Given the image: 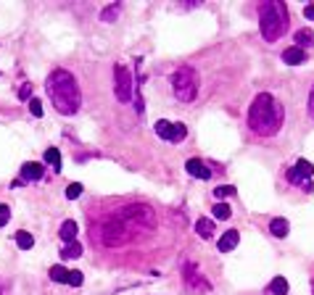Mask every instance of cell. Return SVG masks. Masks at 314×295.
I'll list each match as a JSON object with an SVG mask.
<instances>
[{"mask_svg":"<svg viewBox=\"0 0 314 295\" xmlns=\"http://www.w3.org/2000/svg\"><path fill=\"white\" fill-rule=\"evenodd\" d=\"M283 119H285L283 103L275 95H270V92L256 95L251 108H248V127H251V132L259 135V137L277 135L283 127Z\"/></svg>","mask_w":314,"mask_h":295,"instance_id":"6da1fadb","label":"cell"},{"mask_svg":"<svg viewBox=\"0 0 314 295\" xmlns=\"http://www.w3.org/2000/svg\"><path fill=\"white\" fill-rule=\"evenodd\" d=\"M45 90L53 100V106L58 114L63 116H71L79 111V103H82V95H79V85L74 79V74L66 71V69H55L48 82H45Z\"/></svg>","mask_w":314,"mask_h":295,"instance_id":"7a4b0ae2","label":"cell"},{"mask_svg":"<svg viewBox=\"0 0 314 295\" xmlns=\"http://www.w3.org/2000/svg\"><path fill=\"white\" fill-rule=\"evenodd\" d=\"M259 29H262L264 42H277L288 29V8L283 0H270L259 11Z\"/></svg>","mask_w":314,"mask_h":295,"instance_id":"3957f363","label":"cell"},{"mask_svg":"<svg viewBox=\"0 0 314 295\" xmlns=\"http://www.w3.org/2000/svg\"><path fill=\"white\" fill-rule=\"evenodd\" d=\"M172 92H174L177 100H182V103H193V100H196L198 79H196V71H193L190 66H180L172 74Z\"/></svg>","mask_w":314,"mask_h":295,"instance_id":"277c9868","label":"cell"},{"mask_svg":"<svg viewBox=\"0 0 314 295\" xmlns=\"http://www.w3.org/2000/svg\"><path fill=\"white\" fill-rule=\"evenodd\" d=\"M98 237L106 248H119V245H124V243L132 240V232H129V229L124 227V221L114 214V216L103 219V224H100V229H98Z\"/></svg>","mask_w":314,"mask_h":295,"instance_id":"5b68a950","label":"cell"},{"mask_svg":"<svg viewBox=\"0 0 314 295\" xmlns=\"http://www.w3.org/2000/svg\"><path fill=\"white\" fill-rule=\"evenodd\" d=\"M114 92L122 103H127L132 98V77H129V69L122 66V63L114 66Z\"/></svg>","mask_w":314,"mask_h":295,"instance_id":"8992f818","label":"cell"},{"mask_svg":"<svg viewBox=\"0 0 314 295\" xmlns=\"http://www.w3.org/2000/svg\"><path fill=\"white\" fill-rule=\"evenodd\" d=\"M312 174H314V166H312L307 158H301V161L288 171V182H293V184H307Z\"/></svg>","mask_w":314,"mask_h":295,"instance_id":"52a82bcc","label":"cell"},{"mask_svg":"<svg viewBox=\"0 0 314 295\" xmlns=\"http://www.w3.org/2000/svg\"><path fill=\"white\" fill-rule=\"evenodd\" d=\"M185 282H188V288L196 290V293H209L211 290V285L196 272V266H193V264L185 266Z\"/></svg>","mask_w":314,"mask_h":295,"instance_id":"ba28073f","label":"cell"},{"mask_svg":"<svg viewBox=\"0 0 314 295\" xmlns=\"http://www.w3.org/2000/svg\"><path fill=\"white\" fill-rule=\"evenodd\" d=\"M42 174H45V166L42 163H37V161H26L24 166H21V179L24 184L26 182H37V179H42Z\"/></svg>","mask_w":314,"mask_h":295,"instance_id":"9c48e42d","label":"cell"},{"mask_svg":"<svg viewBox=\"0 0 314 295\" xmlns=\"http://www.w3.org/2000/svg\"><path fill=\"white\" fill-rule=\"evenodd\" d=\"M185 169H188V174H190V177H196V179H209L211 177V169L201 158H190L188 163H185Z\"/></svg>","mask_w":314,"mask_h":295,"instance_id":"30bf717a","label":"cell"},{"mask_svg":"<svg viewBox=\"0 0 314 295\" xmlns=\"http://www.w3.org/2000/svg\"><path fill=\"white\" fill-rule=\"evenodd\" d=\"M238 243H240V232H238V229H227V232L219 237V243H217V245H219V251H222V253H230Z\"/></svg>","mask_w":314,"mask_h":295,"instance_id":"8fae6325","label":"cell"},{"mask_svg":"<svg viewBox=\"0 0 314 295\" xmlns=\"http://www.w3.org/2000/svg\"><path fill=\"white\" fill-rule=\"evenodd\" d=\"M283 61L288 63V66H299V63H304L307 61V53H304L299 45H291V48H285V53H283Z\"/></svg>","mask_w":314,"mask_h":295,"instance_id":"7c38bea8","label":"cell"},{"mask_svg":"<svg viewBox=\"0 0 314 295\" xmlns=\"http://www.w3.org/2000/svg\"><path fill=\"white\" fill-rule=\"evenodd\" d=\"M77 232H79V227H77V221H74V219H66L61 224V229H58L61 240H66V243H74V240H77Z\"/></svg>","mask_w":314,"mask_h":295,"instance_id":"4fadbf2b","label":"cell"},{"mask_svg":"<svg viewBox=\"0 0 314 295\" xmlns=\"http://www.w3.org/2000/svg\"><path fill=\"white\" fill-rule=\"evenodd\" d=\"M196 232H198V237L209 240L211 235H214V221H211V219H198L196 221Z\"/></svg>","mask_w":314,"mask_h":295,"instance_id":"5bb4252c","label":"cell"},{"mask_svg":"<svg viewBox=\"0 0 314 295\" xmlns=\"http://www.w3.org/2000/svg\"><path fill=\"white\" fill-rule=\"evenodd\" d=\"M288 229H291V224H288L285 219H280V216L270 221V232H272L275 237H285V235H288Z\"/></svg>","mask_w":314,"mask_h":295,"instance_id":"9a60e30c","label":"cell"},{"mask_svg":"<svg viewBox=\"0 0 314 295\" xmlns=\"http://www.w3.org/2000/svg\"><path fill=\"white\" fill-rule=\"evenodd\" d=\"M82 256V245L74 240V243H66L63 245V251H61V258L63 261H71V258H79Z\"/></svg>","mask_w":314,"mask_h":295,"instance_id":"2e32d148","label":"cell"},{"mask_svg":"<svg viewBox=\"0 0 314 295\" xmlns=\"http://www.w3.org/2000/svg\"><path fill=\"white\" fill-rule=\"evenodd\" d=\"M45 163H50L53 171H61V153H58V148H48V150H45Z\"/></svg>","mask_w":314,"mask_h":295,"instance_id":"e0dca14e","label":"cell"},{"mask_svg":"<svg viewBox=\"0 0 314 295\" xmlns=\"http://www.w3.org/2000/svg\"><path fill=\"white\" fill-rule=\"evenodd\" d=\"M296 45H299L301 50H304V45H307V48L314 45V32L312 29H299V32H296Z\"/></svg>","mask_w":314,"mask_h":295,"instance_id":"ac0fdd59","label":"cell"},{"mask_svg":"<svg viewBox=\"0 0 314 295\" xmlns=\"http://www.w3.org/2000/svg\"><path fill=\"white\" fill-rule=\"evenodd\" d=\"M270 293L272 295H288V282H285V277H275L270 282Z\"/></svg>","mask_w":314,"mask_h":295,"instance_id":"d6986e66","label":"cell"},{"mask_svg":"<svg viewBox=\"0 0 314 295\" xmlns=\"http://www.w3.org/2000/svg\"><path fill=\"white\" fill-rule=\"evenodd\" d=\"M185 137H188V127H185V124H172L169 140H172V143H182Z\"/></svg>","mask_w":314,"mask_h":295,"instance_id":"ffe728a7","label":"cell"},{"mask_svg":"<svg viewBox=\"0 0 314 295\" xmlns=\"http://www.w3.org/2000/svg\"><path fill=\"white\" fill-rule=\"evenodd\" d=\"M16 245L21 248V251H29V248L34 245V237L29 232H16Z\"/></svg>","mask_w":314,"mask_h":295,"instance_id":"44dd1931","label":"cell"},{"mask_svg":"<svg viewBox=\"0 0 314 295\" xmlns=\"http://www.w3.org/2000/svg\"><path fill=\"white\" fill-rule=\"evenodd\" d=\"M211 211H214V219H230V216H233V208H230L227 203H217Z\"/></svg>","mask_w":314,"mask_h":295,"instance_id":"7402d4cb","label":"cell"},{"mask_svg":"<svg viewBox=\"0 0 314 295\" xmlns=\"http://www.w3.org/2000/svg\"><path fill=\"white\" fill-rule=\"evenodd\" d=\"M50 280L53 282H66L69 280V269H63V266H53V269H50Z\"/></svg>","mask_w":314,"mask_h":295,"instance_id":"603a6c76","label":"cell"},{"mask_svg":"<svg viewBox=\"0 0 314 295\" xmlns=\"http://www.w3.org/2000/svg\"><path fill=\"white\" fill-rule=\"evenodd\" d=\"M169 129H172V124L166 122V119H159V122H156V135L164 137V140H169Z\"/></svg>","mask_w":314,"mask_h":295,"instance_id":"cb8c5ba5","label":"cell"},{"mask_svg":"<svg viewBox=\"0 0 314 295\" xmlns=\"http://www.w3.org/2000/svg\"><path fill=\"white\" fill-rule=\"evenodd\" d=\"M116 13H119V5L114 3V5H108V8H103V13H100V21H114V18H116Z\"/></svg>","mask_w":314,"mask_h":295,"instance_id":"d4e9b609","label":"cell"},{"mask_svg":"<svg viewBox=\"0 0 314 295\" xmlns=\"http://www.w3.org/2000/svg\"><path fill=\"white\" fill-rule=\"evenodd\" d=\"M214 195L222 200V198H230V195H235V187L233 184H219V187L214 190Z\"/></svg>","mask_w":314,"mask_h":295,"instance_id":"484cf974","label":"cell"},{"mask_svg":"<svg viewBox=\"0 0 314 295\" xmlns=\"http://www.w3.org/2000/svg\"><path fill=\"white\" fill-rule=\"evenodd\" d=\"M79 195H82V184L79 182H71L69 187H66V198L74 200V198H79Z\"/></svg>","mask_w":314,"mask_h":295,"instance_id":"4316f807","label":"cell"},{"mask_svg":"<svg viewBox=\"0 0 314 295\" xmlns=\"http://www.w3.org/2000/svg\"><path fill=\"white\" fill-rule=\"evenodd\" d=\"M82 282H85V277H82V272H69V280H66V285H71V288H79Z\"/></svg>","mask_w":314,"mask_h":295,"instance_id":"83f0119b","label":"cell"},{"mask_svg":"<svg viewBox=\"0 0 314 295\" xmlns=\"http://www.w3.org/2000/svg\"><path fill=\"white\" fill-rule=\"evenodd\" d=\"M29 111H32V116L40 119V116H42V103H40L37 98H32V100H29Z\"/></svg>","mask_w":314,"mask_h":295,"instance_id":"f1b7e54d","label":"cell"},{"mask_svg":"<svg viewBox=\"0 0 314 295\" xmlns=\"http://www.w3.org/2000/svg\"><path fill=\"white\" fill-rule=\"evenodd\" d=\"M8 219H11V208L0 203V227H5V224H8Z\"/></svg>","mask_w":314,"mask_h":295,"instance_id":"f546056e","label":"cell"},{"mask_svg":"<svg viewBox=\"0 0 314 295\" xmlns=\"http://www.w3.org/2000/svg\"><path fill=\"white\" fill-rule=\"evenodd\" d=\"M29 92H32V85H21V90H18V98L26 100V98H29Z\"/></svg>","mask_w":314,"mask_h":295,"instance_id":"4dcf8cb0","label":"cell"},{"mask_svg":"<svg viewBox=\"0 0 314 295\" xmlns=\"http://www.w3.org/2000/svg\"><path fill=\"white\" fill-rule=\"evenodd\" d=\"M304 16H307V18H314V3H309L307 8H304Z\"/></svg>","mask_w":314,"mask_h":295,"instance_id":"1f68e13d","label":"cell"},{"mask_svg":"<svg viewBox=\"0 0 314 295\" xmlns=\"http://www.w3.org/2000/svg\"><path fill=\"white\" fill-rule=\"evenodd\" d=\"M309 114H312V119H314V87H312V92H309Z\"/></svg>","mask_w":314,"mask_h":295,"instance_id":"d6a6232c","label":"cell"}]
</instances>
